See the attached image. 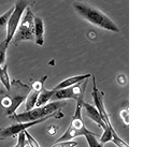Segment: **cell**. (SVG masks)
<instances>
[{
    "mask_svg": "<svg viewBox=\"0 0 143 147\" xmlns=\"http://www.w3.org/2000/svg\"><path fill=\"white\" fill-rule=\"evenodd\" d=\"M25 134H26V138H27V141H28V145L30 147H40L39 143H38L36 139L31 136V134H29V132L27 130H25Z\"/></svg>",
    "mask_w": 143,
    "mask_h": 147,
    "instance_id": "23",
    "label": "cell"
},
{
    "mask_svg": "<svg viewBox=\"0 0 143 147\" xmlns=\"http://www.w3.org/2000/svg\"><path fill=\"white\" fill-rule=\"evenodd\" d=\"M67 104L66 101L58 100V101H52L51 103H47L43 106L35 107L30 111H25L20 114H14L10 116L11 120L17 121V123H25V121H33L37 119L44 118L49 115L53 114L58 110H61Z\"/></svg>",
    "mask_w": 143,
    "mask_h": 147,
    "instance_id": "2",
    "label": "cell"
},
{
    "mask_svg": "<svg viewBox=\"0 0 143 147\" xmlns=\"http://www.w3.org/2000/svg\"><path fill=\"white\" fill-rule=\"evenodd\" d=\"M72 5H73L74 11L78 13L83 20L89 22L90 24L115 33H119L121 31L119 26L115 24L110 17L97 8L93 7L91 4L87 3V2L75 1L72 3Z\"/></svg>",
    "mask_w": 143,
    "mask_h": 147,
    "instance_id": "1",
    "label": "cell"
},
{
    "mask_svg": "<svg viewBox=\"0 0 143 147\" xmlns=\"http://www.w3.org/2000/svg\"><path fill=\"white\" fill-rule=\"evenodd\" d=\"M37 0H15V4H14V9L11 14V17L9 20L8 26H7V38L5 41L10 43L13 40V37L16 32L18 25H20L22 18H23V14H24L25 10H27L29 7H31L36 3Z\"/></svg>",
    "mask_w": 143,
    "mask_h": 147,
    "instance_id": "5",
    "label": "cell"
},
{
    "mask_svg": "<svg viewBox=\"0 0 143 147\" xmlns=\"http://www.w3.org/2000/svg\"><path fill=\"white\" fill-rule=\"evenodd\" d=\"M88 34H89V38L90 39H93V38H96V33L94 32V31H89V33H88Z\"/></svg>",
    "mask_w": 143,
    "mask_h": 147,
    "instance_id": "26",
    "label": "cell"
},
{
    "mask_svg": "<svg viewBox=\"0 0 143 147\" xmlns=\"http://www.w3.org/2000/svg\"><path fill=\"white\" fill-rule=\"evenodd\" d=\"M91 78V74L90 73L71 76V78H66V80H64V81H61L59 84H57V85L54 87L53 89L58 90V89H62V88H67V87L75 85V84H78V83L82 82V81H84V80H86V78Z\"/></svg>",
    "mask_w": 143,
    "mask_h": 147,
    "instance_id": "12",
    "label": "cell"
},
{
    "mask_svg": "<svg viewBox=\"0 0 143 147\" xmlns=\"http://www.w3.org/2000/svg\"><path fill=\"white\" fill-rule=\"evenodd\" d=\"M44 23L41 17H35V42L37 45L42 46L44 44Z\"/></svg>",
    "mask_w": 143,
    "mask_h": 147,
    "instance_id": "13",
    "label": "cell"
},
{
    "mask_svg": "<svg viewBox=\"0 0 143 147\" xmlns=\"http://www.w3.org/2000/svg\"><path fill=\"white\" fill-rule=\"evenodd\" d=\"M35 14L29 7L20 21L18 28L13 37V43L16 45L22 41L35 40Z\"/></svg>",
    "mask_w": 143,
    "mask_h": 147,
    "instance_id": "7",
    "label": "cell"
},
{
    "mask_svg": "<svg viewBox=\"0 0 143 147\" xmlns=\"http://www.w3.org/2000/svg\"><path fill=\"white\" fill-rule=\"evenodd\" d=\"M96 136H97V134L94 132H90V133L85 135V140L88 144V147H103V144L100 143V141H98Z\"/></svg>",
    "mask_w": 143,
    "mask_h": 147,
    "instance_id": "17",
    "label": "cell"
},
{
    "mask_svg": "<svg viewBox=\"0 0 143 147\" xmlns=\"http://www.w3.org/2000/svg\"><path fill=\"white\" fill-rule=\"evenodd\" d=\"M27 144H28V141H27V138L25 134V131H23L17 135V143L13 147H26Z\"/></svg>",
    "mask_w": 143,
    "mask_h": 147,
    "instance_id": "20",
    "label": "cell"
},
{
    "mask_svg": "<svg viewBox=\"0 0 143 147\" xmlns=\"http://www.w3.org/2000/svg\"><path fill=\"white\" fill-rule=\"evenodd\" d=\"M30 90L31 88L29 86L23 84L20 80H13L11 82V89L8 91V96L11 100V104L8 109H5L7 116L10 117L12 115L16 114V111L18 110L20 105L26 101Z\"/></svg>",
    "mask_w": 143,
    "mask_h": 147,
    "instance_id": "3",
    "label": "cell"
},
{
    "mask_svg": "<svg viewBox=\"0 0 143 147\" xmlns=\"http://www.w3.org/2000/svg\"><path fill=\"white\" fill-rule=\"evenodd\" d=\"M82 109H83V111L85 112L86 116H87L88 118L91 119L94 123H97V126L102 128V129L106 128V123H104L103 119L101 118V115H100V113H99V111L97 110L96 106L91 105V104H89V103H87V102H84L83 103Z\"/></svg>",
    "mask_w": 143,
    "mask_h": 147,
    "instance_id": "11",
    "label": "cell"
},
{
    "mask_svg": "<svg viewBox=\"0 0 143 147\" xmlns=\"http://www.w3.org/2000/svg\"><path fill=\"white\" fill-rule=\"evenodd\" d=\"M78 143L74 141H62V142H55L52 147H77Z\"/></svg>",
    "mask_w": 143,
    "mask_h": 147,
    "instance_id": "21",
    "label": "cell"
},
{
    "mask_svg": "<svg viewBox=\"0 0 143 147\" xmlns=\"http://www.w3.org/2000/svg\"><path fill=\"white\" fill-rule=\"evenodd\" d=\"M7 94V91L4 89H2V88H0V96H1V94Z\"/></svg>",
    "mask_w": 143,
    "mask_h": 147,
    "instance_id": "27",
    "label": "cell"
},
{
    "mask_svg": "<svg viewBox=\"0 0 143 147\" xmlns=\"http://www.w3.org/2000/svg\"><path fill=\"white\" fill-rule=\"evenodd\" d=\"M86 85H87V78L73 86L55 90V94H54L52 100L58 101V100L72 99V100H75L77 102H84V94H85Z\"/></svg>",
    "mask_w": 143,
    "mask_h": 147,
    "instance_id": "8",
    "label": "cell"
},
{
    "mask_svg": "<svg viewBox=\"0 0 143 147\" xmlns=\"http://www.w3.org/2000/svg\"><path fill=\"white\" fill-rule=\"evenodd\" d=\"M84 102H77V109H75V112H74L73 116L71 118V123H70L68 129L66 130L65 133L61 135L56 142L71 141L72 139L77 138V136H81V135L85 136L86 134L90 133V131L85 127L84 121L82 119V112H83L82 106H83Z\"/></svg>",
    "mask_w": 143,
    "mask_h": 147,
    "instance_id": "4",
    "label": "cell"
},
{
    "mask_svg": "<svg viewBox=\"0 0 143 147\" xmlns=\"http://www.w3.org/2000/svg\"><path fill=\"white\" fill-rule=\"evenodd\" d=\"M54 94H55V90H47L45 88V86L42 87L40 94H39V97H38V101L37 104H36V107H39V106H43L45 104L49 103V100H52Z\"/></svg>",
    "mask_w": 143,
    "mask_h": 147,
    "instance_id": "14",
    "label": "cell"
},
{
    "mask_svg": "<svg viewBox=\"0 0 143 147\" xmlns=\"http://www.w3.org/2000/svg\"><path fill=\"white\" fill-rule=\"evenodd\" d=\"M119 116L123 119L124 123L126 126H128L129 125V109H128V106H126L125 109H122L119 111Z\"/></svg>",
    "mask_w": 143,
    "mask_h": 147,
    "instance_id": "22",
    "label": "cell"
},
{
    "mask_svg": "<svg viewBox=\"0 0 143 147\" xmlns=\"http://www.w3.org/2000/svg\"><path fill=\"white\" fill-rule=\"evenodd\" d=\"M9 43L5 40L0 43V65L7 63V49H8Z\"/></svg>",
    "mask_w": 143,
    "mask_h": 147,
    "instance_id": "18",
    "label": "cell"
},
{
    "mask_svg": "<svg viewBox=\"0 0 143 147\" xmlns=\"http://www.w3.org/2000/svg\"><path fill=\"white\" fill-rule=\"evenodd\" d=\"M117 82L119 83V85H122V86H124V85H126V83H127V78H126V76L125 75H119L117 76Z\"/></svg>",
    "mask_w": 143,
    "mask_h": 147,
    "instance_id": "25",
    "label": "cell"
},
{
    "mask_svg": "<svg viewBox=\"0 0 143 147\" xmlns=\"http://www.w3.org/2000/svg\"><path fill=\"white\" fill-rule=\"evenodd\" d=\"M58 129H59L58 126H56V125H51V126L47 127V133H49V135L54 136V135H56Z\"/></svg>",
    "mask_w": 143,
    "mask_h": 147,
    "instance_id": "24",
    "label": "cell"
},
{
    "mask_svg": "<svg viewBox=\"0 0 143 147\" xmlns=\"http://www.w3.org/2000/svg\"><path fill=\"white\" fill-rule=\"evenodd\" d=\"M108 142L114 143L117 147H128V144L126 142H124L119 135H117V133L114 130L113 126H106L103 129V134L100 138V143L106 144Z\"/></svg>",
    "mask_w": 143,
    "mask_h": 147,
    "instance_id": "10",
    "label": "cell"
},
{
    "mask_svg": "<svg viewBox=\"0 0 143 147\" xmlns=\"http://www.w3.org/2000/svg\"><path fill=\"white\" fill-rule=\"evenodd\" d=\"M0 81L4 86L7 91L11 89V81L8 73V63H4L3 65H0Z\"/></svg>",
    "mask_w": 143,
    "mask_h": 147,
    "instance_id": "16",
    "label": "cell"
},
{
    "mask_svg": "<svg viewBox=\"0 0 143 147\" xmlns=\"http://www.w3.org/2000/svg\"><path fill=\"white\" fill-rule=\"evenodd\" d=\"M52 117H55V118H61L64 117V114L60 112V110H58L57 112H55L53 114L46 116L44 118L37 119V120H33V121H25V123H12L10 126L5 127V128H2L0 129V140H7V139H12V138H15L20 134V132L27 130L30 127H33L38 125V123H44L45 120L52 118Z\"/></svg>",
    "mask_w": 143,
    "mask_h": 147,
    "instance_id": "6",
    "label": "cell"
},
{
    "mask_svg": "<svg viewBox=\"0 0 143 147\" xmlns=\"http://www.w3.org/2000/svg\"><path fill=\"white\" fill-rule=\"evenodd\" d=\"M39 94H40L39 90H36V89H33V88H31L29 94L27 96L26 101H25V111H30L36 107Z\"/></svg>",
    "mask_w": 143,
    "mask_h": 147,
    "instance_id": "15",
    "label": "cell"
},
{
    "mask_svg": "<svg viewBox=\"0 0 143 147\" xmlns=\"http://www.w3.org/2000/svg\"><path fill=\"white\" fill-rule=\"evenodd\" d=\"M13 9H14V7H12L11 9H9L8 11L4 12L2 15H0V29L2 28V27L8 26L9 20H10V17H11V14H12V12H13Z\"/></svg>",
    "mask_w": 143,
    "mask_h": 147,
    "instance_id": "19",
    "label": "cell"
},
{
    "mask_svg": "<svg viewBox=\"0 0 143 147\" xmlns=\"http://www.w3.org/2000/svg\"><path fill=\"white\" fill-rule=\"evenodd\" d=\"M93 78V92H91V97L94 99V105L97 107V110L99 111V113L101 115V118L103 119V121L106 123V126H112V123L110 121V117L109 114L106 110V106H104V102H103V92L99 90V88L97 87L96 84V78L94 75H91Z\"/></svg>",
    "mask_w": 143,
    "mask_h": 147,
    "instance_id": "9",
    "label": "cell"
}]
</instances>
